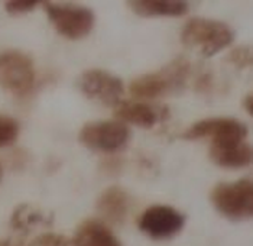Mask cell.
Returning a JSON list of instances; mask_svg holds the SVG:
<instances>
[{
  "mask_svg": "<svg viewBox=\"0 0 253 246\" xmlns=\"http://www.w3.org/2000/svg\"><path fill=\"white\" fill-rule=\"evenodd\" d=\"M190 70V62L187 59L176 58L159 71L136 77L130 83L129 90L137 98H156L176 95L185 89Z\"/></svg>",
  "mask_w": 253,
  "mask_h": 246,
  "instance_id": "6da1fadb",
  "label": "cell"
},
{
  "mask_svg": "<svg viewBox=\"0 0 253 246\" xmlns=\"http://www.w3.org/2000/svg\"><path fill=\"white\" fill-rule=\"evenodd\" d=\"M234 34L229 25L220 20L193 18L181 31V42L197 49L203 57L210 58L233 42Z\"/></svg>",
  "mask_w": 253,
  "mask_h": 246,
  "instance_id": "7a4b0ae2",
  "label": "cell"
},
{
  "mask_svg": "<svg viewBox=\"0 0 253 246\" xmlns=\"http://www.w3.org/2000/svg\"><path fill=\"white\" fill-rule=\"evenodd\" d=\"M210 198L215 210L230 222H245L252 217L253 184L248 178L217 184Z\"/></svg>",
  "mask_w": 253,
  "mask_h": 246,
  "instance_id": "3957f363",
  "label": "cell"
},
{
  "mask_svg": "<svg viewBox=\"0 0 253 246\" xmlns=\"http://www.w3.org/2000/svg\"><path fill=\"white\" fill-rule=\"evenodd\" d=\"M43 7L55 31L67 39H81L93 31L94 13L88 7L52 1H43Z\"/></svg>",
  "mask_w": 253,
  "mask_h": 246,
  "instance_id": "277c9868",
  "label": "cell"
},
{
  "mask_svg": "<svg viewBox=\"0 0 253 246\" xmlns=\"http://www.w3.org/2000/svg\"><path fill=\"white\" fill-rule=\"evenodd\" d=\"M34 84L35 68L31 58L15 49L0 54V87L15 96H26Z\"/></svg>",
  "mask_w": 253,
  "mask_h": 246,
  "instance_id": "5b68a950",
  "label": "cell"
},
{
  "mask_svg": "<svg viewBox=\"0 0 253 246\" xmlns=\"http://www.w3.org/2000/svg\"><path fill=\"white\" fill-rule=\"evenodd\" d=\"M129 128L119 120L85 123L78 135L80 142L88 149L98 152H117L129 142Z\"/></svg>",
  "mask_w": 253,
  "mask_h": 246,
  "instance_id": "8992f818",
  "label": "cell"
},
{
  "mask_svg": "<svg viewBox=\"0 0 253 246\" xmlns=\"http://www.w3.org/2000/svg\"><path fill=\"white\" fill-rule=\"evenodd\" d=\"M185 225V216L171 206L156 204L148 207L137 220L140 232L146 236L162 241L175 236Z\"/></svg>",
  "mask_w": 253,
  "mask_h": 246,
  "instance_id": "52a82bcc",
  "label": "cell"
},
{
  "mask_svg": "<svg viewBox=\"0 0 253 246\" xmlns=\"http://www.w3.org/2000/svg\"><path fill=\"white\" fill-rule=\"evenodd\" d=\"M246 135L248 128L245 123L232 117H213L194 123L182 133V138L187 141L211 139V144H221L245 141Z\"/></svg>",
  "mask_w": 253,
  "mask_h": 246,
  "instance_id": "ba28073f",
  "label": "cell"
},
{
  "mask_svg": "<svg viewBox=\"0 0 253 246\" xmlns=\"http://www.w3.org/2000/svg\"><path fill=\"white\" fill-rule=\"evenodd\" d=\"M78 87L88 98L115 107L120 103L125 92L122 80L103 70L84 71L78 78Z\"/></svg>",
  "mask_w": 253,
  "mask_h": 246,
  "instance_id": "9c48e42d",
  "label": "cell"
},
{
  "mask_svg": "<svg viewBox=\"0 0 253 246\" xmlns=\"http://www.w3.org/2000/svg\"><path fill=\"white\" fill-rule=\"evenodd\" d=\"M210 158L221 168H245L252 162V147L245 141L211 144Z\"/></svg>",
  "mask_w": 253,
  "mask_h": 246,
  "instance_id": "30bf717a",
  "label": "cell"
},
{
  "mask_svg": "<svg viewBox=\"0 0 253 246\" xmlns=\"http://www.w3.org/2000/svg\"><path fill=\"white\" fill-rule=\"evenodd\" d=\"M127 4L140 18H178L188 12L184 0H132Z\"/></svg>",
  "mask_w": 253,
  "mask_h": 246,
  "instance_id": "8fae6325",
  "label": "cell"
},
{
  "mask_svg": "<svg viewBox=\"0 0 253 246\" xmlns=\"http://www.w3.org/2000/svg\"><path fill=\"white\" fill-rule=\"evenodd\" d=\"M130 206L129 196L120 187H110L104 190L97 200L98 213L110 223L120 225L125 222Z\"/></svg>",
  "mask_w": 253,
  "mask_h": 246,
  "instance_id": "7c38bea8",
  "label": "cell"
},
{
  "mask_svg": "<svg viewBox=\"0 0 253 246\" xmlns=\"http://www.w3.org/2000/svg\"><path fill=\"white\" fill-rule=\"evenodd\" d=\"M116 117L123 123H130L139 128H154L158 122L164 119V113L154 106L146 103H119L116 106Z\"/></svg>",
  "mask_w": 253,
  "mask_h": 246,
  "instance_id": "4fadbf2b",
  "label": "cell"
},
{
  "mask_svg": "<svg viewBox=\"0 0 253 246\" xmlns=\"http://www.w3.org/2000/svg\"><path fill=\"white\" fill-rule=\"evenodd\" d=\"M74 246H122L113 232L98 220H85L77 227Z\"/></svg>",
  "mask_w": 253,
  "mask_h": 246,
  "instance_id": "5bb4252c",
  "label": "cell"
},
{
  "mask_svg": "<svg viewBox=\"0 0 253 246\" xmlns=\"http://www.w3.org/2000/svg\"><path fill=\"white\" fill-rule=\"evenodd\" d=\"M49 222H51V217H48L42 210L32 207L31 204H20L19 207L13 210L10 216L12 227L23 233H28L34 227L41 226V225H48Z\"/></svg>",
  "mask_w": 253,
  "mask_h": 246,
  "instance_id": "9a60e30c",
  "label": "cell"
},
{
  "mask_svg": "<svg viewBox=\"0 0 253 246\" xmlns=\"http://www.w3.org/2000/svg\"><path fill=\"white\" fill-rule=\"evenodd\" d=\"M19 135V125L18 122L10 117L0 114V148L10 145Z\"/></svg>",
  "mask_w": 253,
  "mask_h": 246,
  "instance_id": "2e32d148",
  "label": "cell"
},
{
  "mask_svg": "<svg viewBox=\"0 0 253 246\" xmlns=\"http://www.w3.org/2000/svg\"><path fill=\"white\" fill-rule=\"evenodd\" d=\"M39 3H42V1H39V0H9L4 4V9L10 16H20V15L32 12Z\"/></svg>",
  "mask_w": 253,
  "mask_h": 246,
  "instance_id": "e0dca14e",
  "label": "cell"
},
{
  "mask_svg": "<svg viewBox=\"0 0 253 246\" xmlns=\"http://www.w3.org/2000/svg\"><path fill=\"white\" fill-rule=\"evenodd\" d=\"M227 59L230 64H233L236 68L245 70L246 67H249L252 64V51L249 47L234 48L233 51H230V54L227 55Z\"/></svg>",
  "mask_w": 253,
  "mask_h": 246,
  "instance_id": "ac0fdd59",
  "label": "cell"
},
{
  "mask_svg": "<svg viewBox=\"0 0 253 246\" xmlns=\"http://www.w3.org/2000/svg\"><path fill=\"white\" fill-rule=\"evenodd\" d=\"M31 246H74L73 241L62 235H54V233H46L38 236Z\"/></svg>",
  "mask_w": 253,
  "mask_h": 246,
  "instance_id": "d6986e66",
  "label": "cell"
},
{
  "mask_svg": "<svg viewBox=\"0 0 253 246\" xmlns=\"http://www.w3.org/2000/svg\"><path fill=\"white\" fill-rule=\"evenodd\" d=\"M243 107H245V110L249 114L253 113V97L251 93L246 95V97L243 98Z\"/></svg>",
  "mask_w": 253,
  "mask_h": 246,
  "instance_id": "ffe728a7",
  "label": "cell"
},
{
  "mask_svg": "<svg viewBox=\"0 0 253 246\" xmlns=\"http://www.w3.org/2000/svg\"><path fill=\"white\" fill-rule=\"evenodd\" d=\"M0 246H18L10 241H0Z\"/></svg>",
  "mask_w": 253,
  "mask_h": 246,
  "instance_id": "44dd1931",
  "label": "cell"
},
{
  "mask_svg": "<svg viewBox=\"0 0 253 246\" xmlns=\"http://www.w3.org/2000/svg\"><path fill=\"white\" fill-rule=\"evenodd\" d=\"M1 177H3V170H1V167H0V181H1Z\"/></svg>",
  "mask_w": 253,
  "mask_h": 246,
  "instance_id": "7402d4cb",
  "label": "cell"
}]
</instances>
